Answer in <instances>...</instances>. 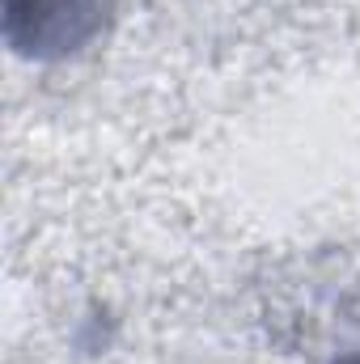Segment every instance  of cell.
<instances>
[{
	"mask_svg": "<svg viewBox=\"0 0 360 364\" xmlns=\"http://www.w3.org/2000/svg\"><path fill=\"white\" fill-rule=\"evenodd\" d=\"M102 30V0H4V38L26 60L73 55Z\"/></svg>",
	"mask_w": 360,
	"mask_h": 364,
	"instance_id": "cell-1",
	"label": "cell"
},
{
	"mask_svg": "<svg viewBox=\"0 0 360 364\" xmlns=\"http://www.w3.org/2000/svg\"><path fill=\"white\" fill-rule=\"evenodd\" d=\"M335 364H360V352H348L344 360H335Z\"/></svg>",
	"mask_w": 360,
	"mask_h": 364,
	"instance_id": "cell-2",
	"label": "cell"
}]
</instances>
